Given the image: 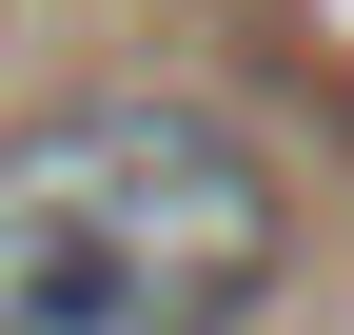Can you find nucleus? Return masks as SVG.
<instances>
[{
  "mask_svg": "<svg viewBox=\"0 0 354 335\" xmlns=\"http://www.w3.org/2000/svg\"><path fill=\"white\" fill-rule=\"evenodd\" d=\"M295 276V197L197 99H79L0 138V335H236Z\"/></svg>",
  "mask_w": 354,
  "mask_h": 335,
  "instance_id": "1",
  "label": "nucleus"
}]
</instances>
